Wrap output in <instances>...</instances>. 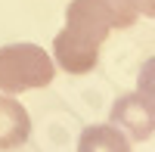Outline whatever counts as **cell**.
<instances>
[{"label":"cell","mask_w":155,"mask_h":152,"mask_svg":"<svg viewBox=\"0 0 155 152\" xmlns=\"http://www.w3.org/2000/svg\"><path fill=\"white\" fill-rule=\"evenodd\" d=\"M56 74V62L37 44H6L0 47V90L22 93L47 87Z\"/></svg>","instance_id":"1"},{"label":"cell","mask_w":155,"mask_h":152,"mask_svg":"<svg viewBox=\"0 0 155 152\" xmlns=\"http://www.w3.org/2000/svg\"><path fill=\"white\" fill-rule=\"evenodd\" d=\"M53 59H56V65L65 68L68 74H87V71H93L96 62H99V44L65 25V28L53 37Z\"/></svg>","instance_id":"2"},{"label":"cell","mask_w":155,"mask_h":152,"mask_svg":"<svg viewBox=\"0 0 155 152\" xmlns=\"http://www.w3.org/2000/svg\"><path fill=\"white\" fill-rule=\"evenodd\" d=\"M112 124L124 137L134 140H149L155 134V99L143 93H127L112 106Z\"/></svg>","instance_id":"3"},{"label":"cell","mask_w":155,"mask_h":152,"mask_svg":"<svg viewBox=\"0 0 155 152\" xmlns=\"http://www.w3.org/2000/svg\"><path fill=\"white\" fill-rule=\"evenodd\" d=\"M65 25L74 28V31H81V34H87L96 44H102L109 37V31H112V22L106 16V9L96 0H71L68 9H65Z\"/></svg>","instance_id":"4"},{"label":"cell","mask_w":155,"mask_h":152,"mask_svg":"<svg viewBox=\"0 0 155 152\" xmlns=\"http://www.w3.org/2000/svg\"><path fill=\"white\" fill-rule=\"evenodd\" d=\"M31 137V118L19 99H12L9 93L0 96V149H19Z\"/></svg>","instance_id":"5"},{"label":"cell","mask_w":155,"mask_h":152,"mask_svg":"<svg viewBox=\"0 0 155 152\" xmlns=\"http://www.w3.org/2000/svg\"><path fill=\"white\" fill-rule=\"evenodd\" d=\"M78 152H130V143L115 124H93L81 134Z\"/></svg>","instance_id":"6"},{"label":"cell","mask_w":155,"mask_h":152,"mask_svg":"<svg viewBox=\"0 0 155 152\" xmlns=\"http://www.w3.org/2000/svg\"><path fill=\"white\" fill-rule=\"evenodd\" d=\"M96 3L106 9L112 28H130V25L137 22V16H140V9H137L134 0H96Z\"/></svg>","instance_id":"7"},{"label":"cell","mask_w":155,"mask_h":152,"mask_svg":"<svg viewBox=\"0 0 155 152\" xmlns=\"http://www.w3.org/2000/svg\"><path fill=\"white\" fill-rule=\"evenodd\" d=\"M137 87H140L143 96L155 99V56L143 62V68H140V74H137Z\"/></svg>","instance_id":"8"},{"label":"cell","mask_w":155,"mask_h":152,"mask_svg":"<svg viewBox=\"0 0 155 152\" xmlns=\"http://www.w3.org/2000/svg\"><path fill=\"white\" fill-rule=\"evenodd\" d=\"M134 3H137V9L143 12V16L155 19V0H134Z\"/></svg>","instance_id":"9"}]
</instances>
